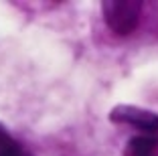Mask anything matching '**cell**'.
Here are the masks:
<instances>
[{"label": "cell", "mask_w": 158, "mask_h": 156, "mask_svg": "<svg viewBox=\"0 0 158 156\" xmlns=\"http://www.w3.org/2000/svg\"><path fill=\"white\" fill-rule=\"evenodd\" d=\"M103 20L107 28L114 35H132L140 23V14H142V2L136 0H107L102 4Z\"/></svg>", "instance_id": "obj_1"}, {"label": "cell", "mask_w": 158, "mask_h": 156, "mask_svg": "<svg viewBox=\"0 0 158 156\" xmlns=\"http://www.w3.org/2000/svg\"><path fill=\"white\" fill-rule=\"evenodd\" d=\"M156 144H158V136H144V134H140V136L132 138L130 152H132V156H150V152L156 148Z\"/></svg>", "instance_id": "obj_3"}, {"label": "cell", "mask_w": 158, "mask_h": 156, "mask_svg": "<svg viewBox=\"0 0 158 156\" xmlns=\"http://www.w3.org/2000/svg\"><path fill=\"white\" fill-rule=\"evenodd\" d=\"M110 120L116 124H128L144 136H158V116L150 110L136 106H118L110 112Z\"/></svg>", "instance_id": "obj_2"}, {"label": "cell", "mask_w": 158, "mask_h": 156, "mask_svg": "<svg viewBox=\"0 0 158 156\" xmlns=\"http://www.w3.org/2000/svg\"><path fill=\"white\" fill-rule=\"evenodd\" d=\"M12 144H16V140H12V136H10V134L6 132L4 126L0 124V152L6 150V148H10Z\"/></svg>", "instance_id": "obj_4"}, {"label": "cell", "mask_w": 158, "mask_h": 156, "mask_svg": "<svg viewBox=\"0 0 158 156\" xmlns=\"http://www.w3.org/2000/svg\"><path fill=\"white\" fill-rule=\"evenodd\" d=\"M0 156H31V154H28V152L24 150V148L20 146L19 142H16V144H12L10 148L2 150V152H0Z\"/></svg>", "instance_id": "obj_5"}]
</instances>
